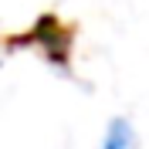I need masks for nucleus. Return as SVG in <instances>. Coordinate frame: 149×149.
I'll return each mask as SVG.
<instances>
[{
	"label": "nucleus",
	"mask_w": 149,
	"mask_h": 149,
	"mask_svg": "<svg viewBox=\"0 0 149 149\" xmlns=\"http://www.w3.org/2000/svg\"><path fill=\"white\" fill-rule=\"evenodd\" d=\"M102 149H136V129L125 119H112L109 129H105Z\"/></svg>",
	"instance_id": "nucleus-1"
}]
</instances>
